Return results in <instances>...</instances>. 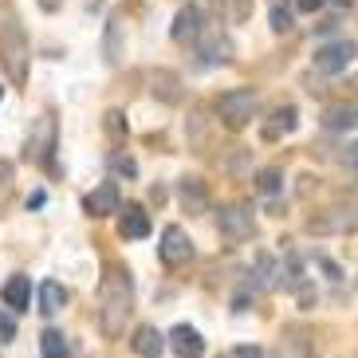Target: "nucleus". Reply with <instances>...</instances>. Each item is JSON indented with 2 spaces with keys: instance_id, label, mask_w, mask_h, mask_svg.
<instances>
[{
  "instance_id": "34",
  "label": "nucleus",
  "mask_w": 358,
  "mask_h": 358,
  "mask_svg": "<svg viewBox=\"0 0 358 358\" xmlns=\"http://www.w3.org/2000/svg\"><path fill=\"white\" fill-rule=\"evenodd\" d=\"M221 358H232V355H221Z\"/></svg>"
},
{
  "instance_id": "22",
  "label": "nucleus",
  "mask_w": 358,
  "mask_h": 358,
  "mask_svg": "<svg viewBox=\"0 0 358 358\" xmlns=\"http://www.w3.org/2000/svg\"><path fill=\"white\" fill-rule=\"evenodd\" d=\"M256 189H260L264 197H275V193L284 189V173H280L275 166L260 169V173H256Z\"/></svg>"
},
{
  "instance_id": "7",
  "label": "nucleus",
  "mask_w": 358,
  "mask_h": 358,
  "mask_svg": "<svg viewBox=\"0 0 358 358\" xmlns=\"http://www.w3.org/2000/svg\"><path fill=\"white\" fill-rule=\"evenodd\" d=\"M201 32H205V8H201V4H181L178 16H173V40L197 43Z\"/></svg>"
},
{
  "instance_id": "32",
  "label": "nucleus",
  "mask_w": 358,
  "mask_h": 358,
  "mask_svg": "<svg viewBox=\"0 0 358 358\" xmlns=\"http://www.w3.org/2000/svg\"><path fill=\"white\" fill-rule=\"evenodd\" d=\"M40 4H43L48 12H55V8H59V0H40Z\"/></svg>"
},
{
  "instance_id": "10",
  "label": "nucleus",
  "mask_w": 358,
  "mask_h": 358,
  "mask_svg": "<svg viewBox=\"0 0 358 358\" xmlns=\"http://www.w3.org/2000/svg\"><path fill=\"white\" fill-rule=\"evenodd\" d=\"M83 209H87V217H110V213H118V209H122L118 185H115V181H103L99 189H91L83 197Z\"/></svg>"
},
{
  "instance_id": "25",
  "label": "nucleus",
  "mask_w": 358,
  "mask_h": 358,
  "mask_svg": "<svg viewBox=\"0 0 358 358\" xmlns=\"http://www.w3.org/2000/svg\"><path fill=\"white\" fill-rule=\"evenodd\" d=\"M110 166H115V173H127V178H134V173H138L134 158H127V154H115V158H110Z\"/></svg>"
},
{
  "instance_id": "28",
  "label": "nucleus",
  "mask_w": 358,
  "mask_h": 358,
  "mask_svg": "<svg viewBox=\"0 0 358 358\" xmlns=\"http://www.w3.org/2000/svg\"><path fill=\"white\" fill-rule=\"evenodd\" d=\"M232 358H264V355H260V347H236Z\"/></svg>"
},
{
  "instance_id": "6",
  "label": "nucleus",
  "mask_w": 358,
  "mask_h": 358,
  "mask_svg": "<svg viewBox=\"0 0 358 358\" xmlns=\"http://www.w3.org/2000/svg\"><path fill=\"white\" fill-rule=\"evenodd\" d=\"M158 256L169 264V268H178V264L193 260V241L185 236V229H178V224H166V232H162V244H158Z\"/></svg>"
},
{
  "instance_id": "5",
  "label": "nucleus",
  "mask_w": 358,
  "mask_h": 358,
  "mask_svg": "<svg viewBox=\"0 0 358 358\" xmlns=\"http://www.w3.org/2000/svg\"><path fill=\"white\" fill-rule=\"evenodd\" d=\"M217 229H221V236H229V241H248V236H252V209H248V205H224V209L217 213Z\"/></svg>"
},
{
  "instance_id": "36",
  "label": "nucleus",
  "mask_w": 358,
  "mask_h": 358,
  "mask_svg": "<svg viewBox=\"0 0 358 358\" xmlns=\"http://www.w3.org/2000/svg\"><path fill=\"white\" fill-rule=\"evenodd\" d=\"M355 169H358V166H355Z\"/></svg>"
},
{
  "instance_id": "31",
  "label": "nucleus",
  "mask_w": 358,
  "mask_h": 358,
  "mask_svg": "<svg viewBox=\"0 0 358 358\" xmlns=\"http://www.w3.org/2000/svg\"><path fill=\"white\" fill-rule=\"evenodd\" d=\"M0 178H4V181L12 178V166H8V162H0Z\"/></svg>"
},
{
  "instance_id": "1",
  "label": "nucleus",
  "mask_w": 358,
  "mask_h": 358,
  "mask_svg": "<svg viewBox=\"0 0 358 358\" xmlns=\"http://www.w3.org/2000/svg\"><path fill=\"white\" fill-rule=\"evenodd\" d=\"M134 311V280H130L127 264H106V275L99 284V319H103V335L118 338Z\"/></svg>"
},
{
  "instance_id": "2",
  "label": "nucleus",
  "mask_w": 358,
  "mask_h": 358,
  "mask_svg": "<svg viewBox=\"0 0 358 358\" xmlns=\"http://www.w3.org/2000/svg\"><path fill=\"white\" fill-rule=\"evenodd\" d=\"M0 64L16 87L28 79V32L20 24V12L8 0H0Z\"/></svg>"
},
{
  "instance_id": "3",
  "label": "nucleus",
  "mask_w": 358,
  "mask_h": 358,
  "mask_svg": "<svg viewBox=\"0 0 358 358\" xmlns=\"http://www.w3.org/2000/svg\"><path fill=\"white\" fill-rule=\"evenodd\" d=\"M217 115L229 130H244L256 118V91L252 87H232L217 99Z\"/></svg>"
},
{
  "instance_id": "29",
  "label": "nucleus",
  "mask_w": 358,
  "mask_h": 358,
  "mask_svg": "<svg viewBox=\"0 0 358 358\" xmlns=\"http://www.w3.org/2000/svg\"><path fill=\"white\" fill-rule=\"evenodd\" d=\"M295 8L299 12H319L323 8V0H295Z\"/></svg>"
},
{
  "instance_id": "13",
  "label": "nucleus",
  "mask_w": 358,
  "mask_h": 358,
  "mask_svg": "<svg viewBox=\"0 0 358 358\" xmlns=\"http://www.w3.org/2000/svg\"><path fill=\"white\" fill-rule=\"evenodd\" d=\"M295 127H299V110H295L292 103H284V106H275V110H272V118L264 122V138H268V142H275V138L292 134Z\"/></svg>"
},
{
  "instance_id": "12",
  "label": "nucleus",
  "mask_w": 358,
  "mask_h": 358,
  "mask_svg": "<svg viewBox=\"0 0 358 358\" xmlns=\"http://www.w3.org/2000/svg\"><path fill=\"white\" fill-rule=\"evenodd\" d=\"M118 232H122V241H142L150 236V213L142 205H127V209H118Z\"/></svg>"
},
{
  "instance_id": "4",
  "label": "nucleus",
  "mask_w": 358,
  "mask_h": 358,
  "mask_svg": "<svg viewBox=\"0 0 358 358\" xmlns=\"http://www.w3.org/2000/svg\"><path fill=\"white\" fill-rule=\"evenodd\" d=\"M315 71L323 75H338V71H347L350 64L358 59V43L355 40H335V43H323V48H315Z\"/></svg>"
},
{
  "instance_id": "30",
  "label": "nucleus",
  "mask_w": 358,
  "mask_h": 358,
  "mask_svg": "<svg viewBox=\"0 0 358 358\" xmlns=\"http://www.w3.org/2000/svg\"><path fill=\"white\" fill-rule=\"evenodd\" d=\"M150 201H154V205H162V201H166V189H162V185H154V189H150Z\"/></svg>"
},
{
  "instance_id": "16",
  "label": "nucleus",
  "mask_w": 358,
  "mask_h": 358,
  "mask_svg": "<svg viewBox=\"0 0 358 358\" xmlns=\"http://www.w3.org/2000/svg\"><path fill=\"white\" fill-rule=\"evenodd\" d=\"M134 350L142 358H158L166 350V335H162L158 327H138L134 331Z\"/></svg>"
},
{
  "instance_id": "20",
  "label": "nucleus",
  "mask_w": 358,
  "mask_h": 358,
  "mask_svg": "<svg viewBox=\"0 0 358 358\" xmlns=\"http://www.w3.org/2000/svg\"><path fill=\"white\" fill-rule=\"evenodd\" d=\"M40 350H43V358H71V347H67L64 331H43V335H40Z\"/></svg>"
},
{
  "instance_id": "26",
  "label": "nucleus",
  "mask_w": 358,
  "mask_h": 358,
  "mask_svg": "<svg viewBox=\"0 0 358 358\" xmlns=\"http://www.w3.org/2000/svg\"><path fill=\"white\" fill-rule=\"evenodd\" d=\"M16 338V319L8 311H0V343H12Z\"/></svg>"
},
{
  "instance_id": "15",
  "label": "nucleus",
  "mask_w": 358,
  "mask_h": 358,
  "mask_svg": "<svg viewBox=\"0 0 358 358\" xmlns=\"http://www.w3.org/2000/svg\"><path fill=\"white\" fill-rule=\"evenodd\" d=\"M0 299H4L12 311H28V303H32V280H28V275H12L8 284L0 287Z\"/></svg>"
},
{
  "instance_id": "24",
  "label": "nucleus",
  "mask_w": 358,
  "mask_h": 358,
  "mask_svg": "<svg viewBox=\"0 0 358 358\" xmlns=\"http://www.w3.org/2000/svg\"><path fill=\"white\" fill-rule=\"evenodd\" d=\"M272 32H292V12L284 8V4H272Z\"/></svg>"
},
{
  "instance_id": "23",
  "label": "nucleus",
  "mask_w": 358,
  "mask_h": 358,
  "mask_svg": "<svg viewBox=\"0 0 358 358\" xmlns=\"http://www.w3.org/2000/svg\"><path fill=\"white\" fill-rule=\"evenodd\" d=\"M323 122H327V130H350L358 122V115L350 110V106H331L323 115Z\"/></svg>"
},
{
  "instance_id": "17",
  "label": "nucleus",
  "mask_w": 358,
  "mask_h": 358,
  "mask_svg": "<svg viewBox=\"0 0 358 358\" xmlns=\"http://www.w3.org/2000/svg\"><path fill=\"white\" fill-rule=\"evenodd\" d=\"M64 303H67V287L59 284V280H43V287H40V311L43 315L64 311Z\"/></svg>"
},
{
  "instance_id": "9",
  "label": "nucleus",
  "mask_w": 358,
  "mask_h": 358,
  "mask_svg": "<svg viewBox=\"0 0 358 358\" xmlns=\"http://www.w3.org/2000/svg\"><path fill=\"white\" fill-rule=\"evenodd\" d=\"M52 150H55V118L52 115H40L32 138H28V154H32L40 166H52Z\"/></svg>"
},
{
  "instance_id": "19",
  "label": "nucleus",
  "mask_w": 358,
  "mask_h": 358,
  "mask_svg": "<svg viewBox=\"0 0 358 358\" xmlns=\"http://www.w3.org/2000/svg\"><path fill=\"white\" fill-rule=\"evenodd\" d=\"M275 275H284V268L272 260L268 252L256 256V272H252V284L256 287H275Z\"/></svg>"
},
{
  "instance_id": "8",
  "label": "nucleus",
  "mask_w": 358,
  "mask_h": 358,
  "mask_svg": "<svg viewBox=\"0 0 358 358\" xmlns=\"http://www.w3.org/2000/svg\"><path fill=\"white\" fill-rule=\"evenodd\" d=\"M197 52L205 64H232V40L221 32V28H205L197 36Z\"/></svg>"
},
{
  "instance_id": "21",
  "label": "nucleus",
  "mask_w": 358,
  "mask_h": 358,
  "mask_svg": "<svg viewBox=\"0 0 358 358\" xmlns=\"http://www.w3.org/2000/svg\"><path fill=\"white\" fill-rule=\"evenodd\" d=\"M178 83H181V79L173 71H158V75H154V95H158L162 103H178V99H181Z\"/></svg>"
},
{
  "instance_id": "35",
  "label": "nucleus",
  "mask_w": 358,
  "mask_h": 358,
  "mask_svg": "<svg viewBox=\"0 0 358 358\" xmlns=\"http://www.w3.org/2000/svg\"><path fill=\"white\" fill-rule=\"evenodd\" d=\"M272 4H280V0H272Z\"/></svg>"
},
{
  "instance_id": "18",
  "label": "nucleus",
  "mask_w": 358,
  "mask_h": 358,
  "mask_svg": "<svg viewBox=\"0 0 358 358\" xmlns=\"http://www.w3.org/2000/svg\"><path fill=\"white\" fill-rule=\"evenodd\" d=\"M103 52H106V64H118L122 59V16H110L106 20V40H103Z\"/></svg>"
},
{
  "instance_id": "33",
  "label": "nucleus",
  "mask_w": 358,
  "mask_h": 358,
  "mask_svg": "<svg viewBox=\"0 0 358 358\" xmlns=\"http://www.w3.org/2000/svg\"><path fill=\"white\" fill-rule=\"evenodd\" d=\"M335 4H338V8H350V4H355V0H335Z\"/></svg>"
},
{
  "instance_id": "27",
  "label": "nucleus",
  "mask_w": 358,
  "mask_h": 358,
  "mask_svg": "<svg viewBox=\"0 0 358 358\" xmlns=\"http://www.w3.org/2000/svg\"><path fill=\"white\" fill-rule=\"evenodd\" d=\"M106 130L110 134H122V110H106Z\"/></svg>"
},
{
  "instance_id": "11",
  "label": "nucleus",
  "mask_w": 358,
  "mask_h": 358,
  "mask_svg": "<svg viewBox=\"0 0 358 358\" xmlns=\"http://www.w3.org/2000/svg\"><path fill=\"white\" fill-rule=\"evenodd\" d=\"M169 350H173L178 358H201V355H205V338H201L193 327L181 323V327L169 331Z\"/></svg>"
},
{
  "instance_id": "14",
  "label": "nucleus",
  "mask_w": 358,
  "mask_h": 358,
  "mask_svg": "<svg viewBox=\"0 0 358 358\" xmlns=\"http://www.w3.org/2000/svg\"><path fill=\"white\" fill-rule=\"evenodd\" d=\"M178 197H181V205H185V213H205L209 209V189H205L201 178H181Z\"/></svg>"
}]
</instances>
